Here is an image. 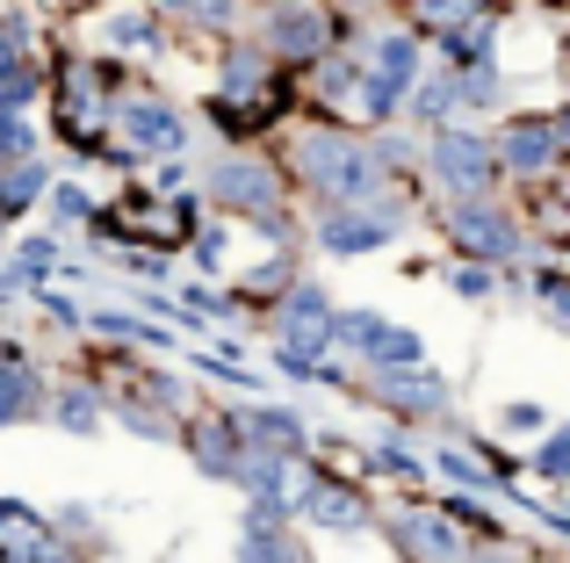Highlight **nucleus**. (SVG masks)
<instances>
[{"mask_svg":"<svg viewBox=\"0 0 570 563\" xmlns=\"http://www.w3.org/2000/svg\"><path fill=\"white\" fill-rule=\"evenodd\" d=\"M29 58V43H22V22L14 14H0V72H14Z\"/></svg>","mask_w":570,"mask_h":563,"instance_id":"32","label":"nucleus"},{"mask_svg":"<svg viewBox=\"0 0 570 563\" xmlns=\"http://www.w3.org/2000/svg\"><path fill=\"white\" fill-rule=\"evenodd\" d=\"M325 37H333V22H325L318 8H275V22H267V43H275V58H289V66L325 58Z\"/></svg>","mask_w":570,"mask_h":563,"instance_id":"12","label":"nucleus"},{"mask_svg":"<svg viewBox=\"0 0 570 563\" xmlns=\"http://www.w3.org/2000/svg\"><path fill=\"white\" fill-rule=\"evenodd\" d=\"M491 152H499V167L528 174V181H549V167H557V152H563V124L557 116H513Z\"/></svg>","mask_w":570,"mask_h":563,"instance_id":"8","label":"nucleus"},{"mask_svg":"<svg viewBox=\"0 0 570 563\" xmlns=\"http://www.w3.org/2000/svg\"><path fill=\"white\" fill-rule=\"evenodd\" d=\"M368 463H376L383 477H412V470H419V455L404 448V441H376V448H368Z\"/></svg>","mask_w":570,"mask_h":563,"instance_id":"27","label":"nucleus"},{"mask_svg":"<svg viewBox=\"0 0 570 563\" xmlns=\"http://www.w3.org/2000/svg\"><path fill=\"white\" fill-rule=\"evenodd\" d=\"M333 347L368 354L376 368H412V362H426V339H419L412 325H390L383 310H333Z\"/></svg>","mask_w":570,"mask_h":563,"instance_id":"3","label":"nucleus"},{"mask_svg":"<svg viewBox=\"0 0 570 563\" xmlns=\"http://www.w3.org/2000/svg\"><path fill=\"white\" fill-rule=\"evenodd\" d=\"M188 14L217 29V22H232V14H238V0H188Z\"/></svg>","mask_w":570,"mask_h":563,"instance_id":"36","label":"nucleus"},{"mask_svg":"<svg viewBox=\"0 0 570 563\" xmlns=\"http://www.w3.org/2000/svg\"><path fill=\"white\" fill-rule=\"evenodd\" d=\"M412 80H419V43H412V37H383V43H376V72L362 80L368 124H383V116L404 101V87H412Z\"/></svg>","mask_w":570,"mask_h":563,"instance_id":"9","label":"nucleus"},{"mask_svg":"<svg viewBox=\"0 0 570 563\" xmlns=\"http://www.w3.org/2000/svg\"><path fill=\"white\" fill-rule=\"evenodd\" d=\"M376 397L419 419V412H441V405H448V383H441V376H426V368L412 362V368H383V376H376Z\"/></svg>","mask_w":570,"mask_h":563,"instance_id":"15","label":"nucleus"},{"mask_svg":"<svg viewBox=\"0 0 570 563\" xmlns=\"http://www.w3.org/2000/svg\"><path fill=\"white\" fill-rule=\"evenodd\" d=\"M448 109H455V80H433V87H419V124H448Z\"/></svg>","mask_w":570,"mask_h":563,"instance_id":"25","label":"nucleus"},{"mask_svg":"<svg viewBox=\"0 0 570 563\" xmlns=\"http://www.w3.org/2000/svg\"><path fill=\"white\" fill-rule=\"evenodd\" d=\"M159 8H181V0H159Z\"/></svg>","mask_w":570,"mask_h":563,"instance_id":"37","label":"nucleus"},{"mask_svg":"<svg viewBox=\"0 0 570 563\" xmlns=\"http://www.w3.org/2000/svg\"><path fill=\"white\" fill-rule=\"evenodd\" d=\"M390 535H397L404 550H419L426 563H462V556H470V550H462V535L441 521V513H397V521H390Z\"/></svg>","mask_w":570,"mask_h":563,"instance_id":"14","label":"nucleus"},{"mask_svg":"<svg viewBox=\"0 0 570 563\" xmlns=\"http://www.w3.org/2000/svg\"><path fill=\"white\" fill-rule=\"evenodd\" d=\"M101 37H109V43H153L159 29H153V14H109V22H101Z\"/></svg>","mask_w":570,"mask_h":563,"instance_id":"26","label":"nucleus"},{"mask_svg":"<svg viewBox=\"0 0 570 563\" xmlns=\"http://www.w3.org/2000/svg\"><path fill=\"white\" fill-rule=\"evenodd\" d=\"M124 138H130V152H181V138H188V124H181V109L174 101H124Z\"/></svg>","mask_w":570,"mask_h":563,"instance_id":"11","label":"nucleus"},{"mask_svg":"<svg viewBox=\"0 0 570 563\" xmlns=\"http://www.w3.org/2000/svg\"><path fill=\"white\" fill-rule=\"evenodd\" d=\"M534 470H542V477H563V470H570V434H563V426H549V441H542V455H534Z\"/></svg>","mask_w":570,"mask_h":563,"instance_id":"29","label":"nucleus"},{"mask_svg":"<svg viewBox=\"0 0 570 563\" xmlns=\"http://www.w3.org/2000/svg\"><path fill=\"white\" fill-rule=\"evenodd\" d=\"M51 217H58V225H87V217H95V203H87L80 188H51Z\"/></svg>","mask_w":570,"mask_h":563,"instance_id":"30","label":"nucleus"},{"mask_svg":"<svg viewBox=\"0 0 570 563\" xmlns=\"http://www.w3.org/2000/svg\"><path fill=\"white\" fill-rule=\"evenodd\" d=\"M95 405H101V397L72 383V391H58V405H51V412H58V426H66V434H95V426H101V412H95Z\"/></svg>","mask_w":570,"mask_h":563,"instance_id":"20","label":"nucleus"},{"mask_svg":"<svg viewBox=\"0 0 570 563\" xmlns=\"http://www.w3.org/2000/svg\"><path fill=\"white\" fill-rule=\"evenodd\" d=\"M43 181H51V174H43L37 159H14V167H0V225H8L14 210H29V203L43 196Z\"/></svg>","mask_w":570,"mask_h":563,"instance_id":"18","label":"nucleus"},{"mask_svg":"<svg viewBox=\"0 0 570 563\" xmlns=\"http://www.w3.org/2000/svg\"><path fill=\"white\" fill-rule=\"evenodd\" d=\"M22 152H29V124H14V116H0V167H14Z\"/></svg>","mask_w":570,"mask_h":563,"instance_id":"33","label":"nucleus"},{"mask_svg":"<svg viewBox=\"0 0 570 563\" xmlns=\"http://www.w3.org/2000/svg\"><path fill=\"white\" fill-rule=\"evenodd\" d=\"M188 448H195V470H203V477H232L238 470V426L224 419V412H209V419H195Z\"/></svg>","mask_w":570,"mask_h":563,"instance_id":"16","label":"nucleus"},{"mask_svg":"<svg viewBox=\"0 0 570 563\" xmlns=\"http://www.w3.org/2000/svg\"><path fill=\"white\" fill-rule=\"evenodd\" d=\"M448 239H455L462 260H520V254H528L520 225L505 210H491L484 196H462L455 210H448Z\"/></svg>","mask_w":570,"mask_h":563,"instance_id":"4","label":"nucleus"},{"mask_svg":"<svg viewBox=\"0 0 570 563\" xmlns=\"http://www.w3.org/2000/svg\"><path fill=\"white\" fill-rule=\"evenodd\" d=\"M232 426H238V434H253L261 448H275V455H296V448H304V419H296V412H275V405L232 412Z\"/></svg>","mask_w":570,"mask_h":563,"instance_id":"17","label":"nucleus"},{"mask_svg":"<svg viewBox=\"0 0 570 563\" xmlns=\"http://www.w3.org/2000/svg\"><path fill=\"white\" fill-rule=\"evenodd\" d=\"M448 289H455V296H491L499 275H491L484 260H455V268H448Z\"/></svg>","mask_w":570,"mask_h":563,"instance_id":"23","label":"nucleus"},{"mask_svg":"<svg viewBox=\"0 0 570 563\" xmlns=\"http://www.w3.org/2000/svg\"><path fill=\"white\" fill-rule=\"evenodd\" d=\"M51 268H58V246L51 239H29L22 254H14V275H22V282H43Z\"/></svg>","mask_w":570,"mask_h":563,"instance_id":"24","label":"nucleus"},{"mask_svg":"<svg viewBox=\"0 0 570 563\" xmlns=\"http://www.w3.org/2000/svg\"><path fill=\"white\" fill-rule=\"evenodd\" d=\"M426 167H433V181L455 188V196H491V188H499V152H491V138H476V130H433Z\"/></svg>","mask_w":570,"mask_h":563,"instance_id":"2","label":"nucleus"},{"mask_svg":"<svg viewBox=\"0 0 570 563\" xmlns=\"http://www.w3.org/2000/svg\"><path fill=\"white\" fill-rule=\"evenodd\" d=\"M224 254H232V231H203V239H195V260H203V268H224Z\"/></svg>","mask_w":570,"mask_h":563,"instance_id":"35","label":"nucleus"},{"mask_svg":"<svg viewBox=\"0 0 570 563\" xmlns=\"http://www.w3.org/2000/svg\"><path fill=\"white\" fill-rule=\"evenodd\" d=\"M209 196L238 217H282V174L267 167V159H217Z\"/></svg>","mask_w":570,"mask_h":563,"instance_id":"6","label":"nucleus"},{"mask_svg":"<svg viewBox=\"0 0 570 563\" xmlns=\"http://www.w3.org/2000/svg\"><path fill=\"white\" fill-rule=\"evenodd\" d=\"M354 87H362V66H325L318 72V95L333 101V95H354Z\"/></svg>","mask_w":570,"mask_h":563,"instance_id":"34","label":"nucleus"},{"mask_svg":"<svg viewBox=\"0 0 570 563\" xmlns=\"http://www.w3.org/2000/svg\"><path fill=\"white\" fill-rule=\"evenodd\" d=\"M433 463H441V477H448V484H470V492H499V477H491V470H476V455H470V448H441Z\"/></svg>","mask_w":570,"mask_h":563,"instance_id":"21","label":"nucleus"},{"mask_svg":"<svg viewBox=\"0 0 570 563\" xmlns=\"http://www.w3.org/2000/svg\"><path fill=\"white\" fill-rule=\"evenodd\" d=\"M542 426H549V405H534V397L505 405V434H542Z\"/></svg>","mask_w":570,"mask_h":563,"instance_id":"31","label":"nucleus"},{"mask_svg":"<svg viewBox=\"0 0 570 563\" xmlns=\"http://www.w3.org/2000/svg\"><path fill=\"white\" fill-rule=\"evenodd\" d=\"M419 8V22H433V29H448V22H462L470 8H484V0H412Z\"/></svg>","mask_w":570,"mask_h":563,"instance_id":"28","label":"nucleus"},{"mask_svg":"<svg viewBox=\"0 0 570 563\" xmlns=\"http://www.w3.org/2000/svg\"><path fill=\"white\" fill-rule=\"evenodd\" d=\"M29 397H37V383H29L22 354H14V362H0V426H8V419H22V412H29Z\"/></svg>","mask_w":570,"mask_h":563,"instance_id":"19","label":"nucleus"},{"mask_svg":"<svg viewBox=\"0 0 570 563\" xmlns=\"http://www.w3.org/2000/svg\"><path fill=\"white\" fill-rule=\"evenodd\" d=\"M296 513H304L311 527H333V535H354V527H368V506L354 484H333V477H311L304 498H296Z\"/></svg>","mask_w":570,"mask_h":563,"instance_id":"10","label":"nucleus"},{"mask_svg":"<svg viewBox=\"0 0 570 563\" xmlns=\"http://www.w3.org/2000/svg\"><path fill=\"white\" fill-rule=\"evenodd\" d=\"M95 333H109V339H145V347H167V339H159L145 318H124V310H95Z\"/></svg>","mask_w":570,"mask_h":563,"instance_id":"22","label":"nucleus"},{"mask_svg":"<svg viewBox=\"0 0 570 563\" xmlns=\"http://www.w3.org/2000/svg\"><path fill=\"white\" fill-rule=\"evenodd\" d=\"M296 167H304V181L318 188V196H333V203H376V210L404 217V196H390V188H383V167L354 138H340V130H311V138H296Z\"/></svg>","mask_w":570,"mask_h":563,"instance_id":"1","label":"nucleus"},{"mask_svg":"<svg viewBox=\"0 0 570 563\" xmlns=\"http://www.w3.org/2000/svg\"><path fill=\"white\" fill-rule=\"evenodd\" d=\"M491 43H499V8H470L462 22H448V29H441V58H448V72H462V66H491Z\"/></svg>","mask_w":570,"mask_h":563,"instance_id":"13","label":"nucleus"},{"mask_svg":"<svg viewBox=\"0 0 570 563\" xmlns=\"http://www.w3.org/2000/svg\"><path fill=\"white\" fill-rule=\"evenodd\" d=\"M275 325H282V354L318 362V354L333 347V296H325L318 282H289L282 304H275Z\"/></svg>","mask_w":570,"mask_h":563,"instance_id":"5","label":"nucleus"},{"mask_svg":"<svg viewBox=\"0 0 570 563\" xmlns=\"http://www.w3.org/2000/svg\"><path fill=\"white\" fill-rule=\"evenodd\" d=\"M397 225H404V217L376 210V203H333L325 225H318V246H325V254H340V260H354V254L390 246V239H397Z\"/></svg>","mask_w":570,"mask_h":563,"instance_id":"7","label":"nucleus"}]
</instances>
